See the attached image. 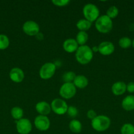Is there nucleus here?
<instances>
[{
    "mask_svg": "<svg viewBox=\"0 0 134 134\" xmlns=\"http://www.w3.org/2000/svg\"><path fill=\"white\" fill-rule=\"evenodd\" d=\"M75 56L78 62L82 65H86L93 59V52L89 46L82 45L78 47Z\"/></svg>",
    "mask_w": 134,
    "mask_h": 134,
    "instance_id": "obj_1",
    "label": "nucleus"
},
{
    "mask_svg": "<svg viewBox=\"0 0 134 134\" xmlns=\"http://www.w3.org/2000/svg\"><path fill=\"white\" fill-rule=\"evenodd\" d=\"M110 118L105 115H97L91 120V126L97 132H102L106 131L110 126Z\"/></svg>",
    "mask_w": 134,
    "mask_h": 134,
    "instance_id": "obj_2",
    "label": "nucleus"
},
{
    "mask_svg": "<svg viewBox=\"0 0 134 134\" xmlns=\"http://www.w3.org/2000/svg\"><path fill=\"white\" fill-rule=\"evenodd\" d=\"M113 23L112 19L105 15L100 16L95 21V27L99 32L101 34H107L112 29Z\"/></svg>",
    "mask_w": 134,
    "mask_h": 134,
    "instance_id": "obj_3",
    "label": "nucleus"
},
{
    "mask_svg": "<svg viewBox=\"0 0 134 134\" xmlns=\"http://www.w3.org/2000/svg\"><path fill=\"white\" fill-rule=\"evenodd\" d=\"M99 9L93 3L86 4L83 8V14L85 19L87 20L91 23L97 20L99 17Z\"/></svg>",
    "mask_w": 134,
    "mask_h": 134,
    "instance_id": "obj_4",
    "label": "nucleus"
},
{
    "mask_svg": "<svg viewBox=\"0 0 134 134\" xmlns=\"http://www.w3.org/2000/svg\"><path fill=\"white\" fill-rule=\"evenodd\" d=\"M76 93V87L73 82H64L60 88L59 94L64 99H70Z\"/></svg>",
    "mask_w": 134,
    "mask_h": 134,
    "instance_id": "obj_5",
    "label": "nucleus"
},
{
    "mask_svg": "<svg viewBox=\"0 0 134 134\" xmlns=\"http://www.w3.org/2000/svg\"><path fill=\"white\" fill-rule=\"evenodd\" d=\"M51 110L55 114L63 115L66 113L68 106L64 100L60 98H55L51 102Z\"/></svg>",
    "mask_w": 134,
    "mask_h": 134,
    "instance_id": "obj_6",
    "label": "nucleus"
},
{
    "mask_svg": "<svg viewBox=\"0 0 134 134\" xmlns=\"http://www.w3.org/2000/svg\"><path fill=\"white\" fill-rule=\"evenodd\" d=\"M56 71V65L51 62H47L43 64L39 69V75L41 79L47 80L54 75Z\"/></svg>",
    "mask_w": 134,
    "mask_h": 134,
    "instance_id": "obj_7",
    "label": "nucleus"
},
{
    "mask_svg": "<svg viewBox=\"0 0 134 134\" xmlns=\"http://www.w3.org/2000/svg\"><path fill=\"white\" fill-rule=\"evenodd\" d=\"M16 128L19 134H29L32 129V126L29 119H21L16 121Z\"/></svg>",
    "mask_w": 134,
    "mask_h": 134,
    "instance_id": "obj_8",
    "label": "nucleus"
},
{
    "mask_svg": "<svg viewBox=\"0 0 134 134\" xmlns=\"http://www.w3.org/2000/svg\"><path fill=\"white\" fill-rule=\"evenodd\" d=\"M39 26L33 20H28L22 26V30L26 35L29 36H35L39 33Z\"/></svg>",
    "mask_w": 134,
    "mask_h": 134,
    "instance_id": "obj_9",
    "label": "nucleus"
},
{
    "mask_svg": "<svg viewBox=\"0 0 134 134\" xmlns=\"http://www.w3.org/2000/svg\"><path fill=\"white\" fill-rule=\"evenodd\" d=\"M34 125L38 130L44 132L49 128L51 122L47 116L38 115L34 119Z\"/></svg>",
    "mask_w": 134,
    "mask_h": 134,
    "instance_id": "obj_10",
    "label": "nucleus"
},
{
    "mask_svg": "<svg viewBox=\"0 0 134 134\" xmlns=\"http://www.w3.org/2000/svg\"><path fill=\"white\" fill-rule=\"evenodd\" d=\"M99 52L101 54L104 56H109L114 52V45L112 42L103 41L98 46Z\"/></svg>",
    "mask_w": 134,
    "mask_h": 134,
    "instance_id": "obj_11",
    "label": "nucleus"
},
{
    "mask_svg": "<svg viewBox=\"0 0 134 134\" xmlns=\"http://www.w3.org/2000/svg\"><path fill=\"white\" fill-rule=\"evenodd\" d=\"M9 77L11 80L14 82H21L24 79V73L19 68H14L9 72Z\"/></svg>",
    "mask_w": 134,
    "mask_h": 134,
    "instance_id": "obj_12",
    "label": "nucleus"
},
{
    "mask_svg": "<svg viewBox=\"0 0 134 134\" xmlns=\"http://www.w3.org/2000/svg\"><path fill=\"white\" fill-rule=\"evenodd\" d=\"M63 48L68 53L76 52L79 46L77 41L74 39H67L63 43Z\"/></svg>",
    "mask_w": 134,
    "mask_h": 134,
    "instance_id": "obj_13",
    "label": "nucleus"
},
{
    "mask_svg": "<svg viewBox=\"0 0 134 134\" xmlns=\"http://www.w3.org/2000/svg\"><path fill=\"white\" fill-rule=\"evenodd\" d=\"M35 110L40 115L46 116L51 112V105L46 102H39L35 105Z\"/></svg>",
    "mask_w": 134,
    "mask_h": 134,
    "instance_id": "obj_14",
    "label": "nucleus"
},
{
    "mask_svg": "<svg viewBox=\"0 0 134 134\" xmlns=\"http://www.w3.org/2000/svg\"><path fill=\"white\" fill-rule=\"evenodd\" d=\"M112 92L115 96H121L126 91V84L122 81L114 82L111 88Z\"/></svg>",
    "mask_w": 134,
    "mask_h": 134,
    "instance_id": "obj_15",
    "label": "nucleus"
},
{
    "mask_svg": "<svg viewBox=\"0 0 134 134\" xmlns=\"http://www.w3.org/2000/svg\"><path fill=\"white\" fill-rule=\"evenodd\" d=\"M122 107L126 111L134 110V96L129 95L123 98L122 102Z\"/></svg>",
    "mask_w": 134,
    "mask_h": 134,
    "instance_id": "obj_16",
    "label": "nucleus"
},
{
    "mask_svg": "<svg viewBox=\"0 0 134 134\" xmlns=\"http://www.w3.org/2000/svg\"><path fill=\"white\" fill-rule=\"evenodd\" d=\"M73 84L76 88L83 89L85 88L88 85V79L84 75H78L74 79L73 81Z\"/></svg>",
    "mask_w": 134,
    "mask_h": 134,
    "instance_id": "obj_17",
    "label": "nucleus"
},
{
    "mask_svg": "<svg viewBox=\"0 0 134 134\" xmlns=\"http://www.w3.org/2000/svg\"><path fill=\"white\" fill-rule=\"evenodd\" d=\"M69 128L71 132H73V133H80L81 130H82V125L79 120L74 119L70 122Z\"/></svg>",
    "mask_w": 134,
    "mask_h": 134,
    "instance_id": "obj_18",
    "label": "nucleus"
},
{
    "mask_svg": "<svg viewBox=\"0 0 134 134\" xmlns=\"http://www.w3.org/2000/svg\"><path fill=\"white\" fill-rule=\"evenodd\" d=\"M92 23L86 19H80L76 24V27L80 31H85L89 30L91 26Z\"/></svg>",
    "mask_w": 134,
    "mask_h": 134,
    "instance_id": "obj_19",
    "label": "nucleus"
},
{
    "mask_svg": "<svg viewBox=\"0 0 134 134\" xmlns=\"http://www.w3.org/2000/svg\"><path fill=\"white\" fill-rule=\"evenodd\" d=\"M88 40V34L85 31H80L76 37V41L80 46L85 45Z\"/></svg>",
    "mask_w": 134,
    "mask_h": 134,
    "instance_id": "obj_20",
    "label": "nucleus"
},
{
    "mask_svg": "<svg viewBox=\"0 0 134 134\" xmlns=\"http://www.w3.org/2000/svg\"><path fill=\"white\" fill-rule=\"evenodd\" d=\"M23 114V110L19 107H14L11 110V115L12 117L15 120H18L22 119Z\"/></svg>",
    "mask_w": 134,
    "mask_h": 134,
    "instance_id": "obj_21",
    "label": "nucleus"
},
{
    "mask_svg": "<svg viewBox=\"0 0 134 134\" xmlns=\"http://www.w3.org/2000/svg\"><path fill=\"white\" fill-rule=\"evenodd\" d=\"M118 44L121 48L126 49V48H130L132 45V41L127 37H123L120 39Z\"/></svg>",
    "mask_w": 134,
    "mask_h": 134,
    "instance_id": "obj_22",
    "label": "nucleus"
},
{
    "mask_svg": "<svg viewBox=\"0 0 134 134\" xmlns=\"http://www.w3.org/2000/svg\"><path fill=\"white\" fill-rule=\"evenodd\" d=\"M10 41L6 35L0 34V50H5L9 47Z\"/></svg>",
    "mask_w": 134,
    "mask_h": 134,
    "instance_id": "obj_23",
    "label": "nucleus"
},
{
    "mask_svg": "<svg viewBox=\"0 0 134 134\" xmlns=\"http://www.w3.org/2000/svg\"><path fill=\"white\" fill-rule=\"evenodd\" d=\"M121 134H134V126L130 123L124 124L121 128Z\"/></svg>",
    "mask_w": 134,
    "mask_h": 134,
    "instance_id": "obj_24",
    "label": "nucleus"
},
{
    "mask_svg": "<svg viewBox=\"0 0 134 134\" xmlns=\"http://www.w3.org/2000/svg\"><path fill=\"white\" fill-rule=\"evenodd\" d=\"M118 13H119L118 9L116 6L113 5L107 9L106 15L109 16L110 19H112V18H116L118 15Z\"/></svg>",
    "mask_w": 134,
    "mask_h": 134,
    "instance_id": "obj_25",
    "label": "nucleus"
},
{
    "mask_svg": "<svg viewBox=\"0 0 134 134\" xmlns=\"http://www.w3.org/2000/svg\"><path fill=\"white\" fill-rule=\"evenodd\" d=\"M76 75L74 72L66 71L64 73L63 75V80L64 82H72L76 78Z\"/></svg>",
    "mask_w": 134,
    "mask_h": 134,
    "instance_id": "obj_26",
    "label": "nucleus"
},
{
    "mask_svg": "<svg viewBox=\"0 0 134 134\" xmlns=\"http://www.w3.org/2000/svg\"><path fill=\"white\" fill-rule=\"evenodd\" d=\"M67 113L68 116L71 118H75L78 114V110L74 106H69L67 110Z\"/></svg>",
    "mask_w": 134,
    "mask_h": 134,
    "instance_id": "obj_27",
    "label": "nucleus"
},
{
    "mask_svg": "<svg viewBox=\"0 0 134 134\" xmlns=\"http://www.w3.org/2000/svg\"><path fill=\"white\" fill-rule=\"evenodd\" d=\"M70 0H53L52 3L57 7H65L70 3Z\"/></svg>",
    "mask_w": 134,
    "mask_h": 134,
    "instance_id": "obj_28",
    "label": "nucleus"
},
{
    "mask_svg": "<svg viewBox=\"0 0 134 134\" xmlns=\"http://www.w3.org/2000/svg\"><path fill=\"white\" fill-rule=\"evenodd\" d=\"M97 116V113H96L95 111L93 109L89 110V111H87V116L88 119H91V120H93V119H94Z\"/></svg>",
    "mask_w": 134,
    "mask_h": 134,
    "instance_id": "obj_29",
    "label": "nucleus"
},
{
    "mask_svg": "<svg viewBox=\"0 0 134 134\" xmlns=\"http://www.w3.org/2000/svg\"><path fill=\"white\" fill-rule=\"evenodd\" d=\"M126 90L130 93H134V82H130L126 85Z\"/></svg>",
    "mask_w": 134,
    "mask_h": 134,
    "instance_id": "obj_30",
    "label": "nucleus"
},
{
    "mask_svg": "<svg viewBox=\"0 0 134 134\" xmlns=\"http://www.w3.org/2000/svg\"><path fill=\"white\" fill-rule=\"evenodd\" d=\"M35 36H36V37H37V39H39V40H42V39H43V34H42V33H38V34H37L36 35H35Z\"/></svg>",
    "mask_w": 134,
    "mask_h": 134,
    "instance_id": "obj_31",
    "label": "nucleus"
},
{
    "mask_svg": "<svg viewBox=\"0 0 134 134\" xmlns=\"http://www.w3.org/2000/svg\"><path fill=\"white\" fill-rule=\"evenodd\" d=\"M92 51H93V52H99V48H98V47H94L93 48H92Z\"/></svg>",
    "mask_w": 134,
    "mask_h": 134,
    "instance_id": "obj_32",
    "label": "nucleus"
},
{
    "mask_svg": "<svg viewBox=\"0 0 134 134\" xmlns=\"http://www.w3.org/2000/svg\"><path fill=\"white\" fill-rule=\"evenodd\" d=\"M132 46H133V47L134 48V39L133 40V41H132Z\"/></svg>",
    "mask_w": 134,
    "mask_h": 134,
    "instance_id": "obj_33",
    "label": "nucleus"
}]
</instances>
